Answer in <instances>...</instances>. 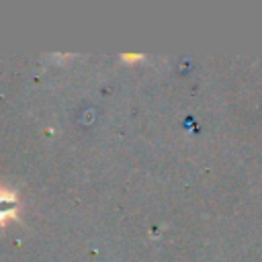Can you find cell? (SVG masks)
<instances>
[{"label":"cell","mask_w":262,"mask_h":262,"mask_svg":"<svg viewBox=\"0 0 262 262\" xmlns=\"http://www.w3.org/2000/svg\"><path fill=\"white\" fill-rule=\"evenodd\" d=\"M14 194L6 188H0V223H6L8 217L14 215Z\"/></svg>","instance_id":"1"}]
</instances>
